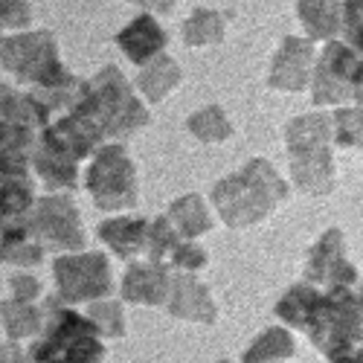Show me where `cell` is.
<instances>
[{"mask_svg": "<svg viewBox=\"0 0 363 363\" xmlns=\"http://www.w3.org/2000/svg\"><path fill=\"white\" fill-rule=\"evenodd\" d=\"M55 279L62 285V294L67 299L96 296L102 294L108 279V264L102 256H84V259H58L55 262Z\"/></svg>", "mask_w": 363, "mask_h": 363, "instance_id": "4", "label": "cell"}, {"mask_svg": "<svg viewBox=\"0 0 363 363\" xmlns=\"http://www.w3.org/2000/svg\"><path fill=\"white\" fill-rule=\"evenodd\" d=\"M0 62L6 70L26 82H38L41 87H67L73 79L62 70L55 58V44L47 33H29L9 38L0 47Z\"/></svg>", "mask_w": 363, "mask_h": 363, "instance_id": "1", "label": "cell"}, {"mask_svg": "<svg viewBox=\"0 0 363 363\" xmlns=\"http://www.w3.org/2000/svg\"><path fill=\"white\" fill-rule=\"evenodd\" d=\"M29 227H33L35 235L58 241V245H65V247L82 245V235L76 227V209L65 198H44L35 206L33 218H29Z\"/></svg>", "mask_w": 363, "mask_h": 363, "instance_id": "5", "label": "cell"}, {"mask_svg": "<svg viewBox=\"0 0 363 363\" xmlns=\"http://www.w3.org/2000/svg\"><path fill=\"white\" fill-rule=\"evenodd\" d=\"M33 21V12H29V0H0V23L21 29Z\"/></svg>", "mask_w": 363, "mask_h": 363, "instance_id": "17", "label": "cell"}, {"mask_svg": "<svg viewBox=\"0 0 363 363\" xmlns=\"http://www.w3.org/2000/svg\"><path fill=\"white\" fill-rule=\"evenodd\" d=\"M87 177V186L99 206L116 209L134 203V169L125 160L123 148H105Z\"/></svg>", "mask_w": 363, "mask_h": 363, "instance_id": "3", "label": "cell"}, {"mask_svg": "<svg viewBox=\"0 0 363 363\" xmlns=\"http://www.w3.org/2000/svg\"><path fill=\"white\" fill-rule=\"evenodd\" d=\"M174 79H177V70L172 67L169 58H157L155 67H151V70L143 76V87H145V94H148L151 99H160L166 90L174 84Z\"/></svg>", "mask_w": 363, "mask_h": 363, "instance_id": "15", "label": "cell"}, {"mask_svg": "<svg viewBox=\"0 0 363 363\" xmlns=\"http://www.w3.org/2000/svg\"><path fill=\"white\" fill-rule=\"evenodd\" d=\"M29 203H33V184L18 174H0V230L21 221Z\"/></svg>", "mask_w": 363, "mask_h": 363, "instance_id": "9", "label": "cell"}, {"mask_svg": "<svg viewBox=\"0 0 363 363\" xmlns=\"http://www.w3.org/2000/svg\"><path fill=\"white\" fill-rule=\"evenodd\" d=\"M99 233L119 256H131L143 241V221H111Z\"/></svg>", "mask_w": 363, "mask_h": 363, "instance_id": "10", "label": "cell"}, {"mask_svg": "<svg viewBox=\"0 0 363 363\" xmlns=\"http://www.w3.org/2000/svg\"><path fill=\"white\" fill-rule=\"evenodd\" d=\"M299 12H302V21L308 23L311 33L317 35H325V33H335V9H331L325 0H302L299 4Z\"/></svg>", "mask_w": 363, "mask_h": 363, "instance_id": "13", "label": "cell"}, {"mask_svg": "<svg viewBox=\"0 0 363 363\" xmlns=\"http://www.w3.org/2000/svg\"><path fill=\"white\" fill-rule=\"evenodd\" d=\"M102 349L94 340V328L70 311L55 314L50 337L35 346V363H94Z\"/></svg>", "mask_w": 363, "mask_h": 363, "instance_id": "2", "label": "cell"}, {"mask_svg": "<svg viewBox=\"0 0 363 363\" xmlns=\"http://www.w3.org/2000/svg\"><path fill=\"white\" fill-rule=\"evenodd\" d=\"M0 363H21V354H18V349H12V346L0 349Z\"/></svg>", "mask_w": 363, "mask_h": 363, "instance_id": "22", "label": "cell"}, {"mask_svg": "<svg viewBox=\"0 0 363 363\" xmlns=\"http://www.w3.org/2000/svg\"><path fill=\"white\" fill-rule=\"evenodd\" d=\"M224 33V21L216 12H195L186 26H184V35L189 44H209V41H218Z\"/></svg>", "mask_w": 363, "mask_h": 363, "instance_id": "11", "label": "cell"}, {"mask_svg": "<svg viewBox=\"0 0 363 363\" xmlns=\"http://www.w3.org/2000/svg\"><path fill=\"white\" fill-rule=\"evenodd\" d=\"M29 148H33V128L0 116V174L26 177Z\"/></svg>", "mask_w": 363, "mask_h": 363, "instance_id": "6", "label": "cell"}, {"mask_svg": "<svg viewBox=\"0 0 363 363\" xmlns=\"http://www.w3.org/2000/svg\"><path fill=\"white\" fill-rule=\"evenodd\" d=\"M163 288V274H155L151 267H134L128 274V282H125V294L134 296V299H157Z\"/></svg>", "mask_w": 363, "mask_h": 363, "instance_id": "14", "label": "cell"}, {"mask_svg": "<svg viewBox=\"0 0 363 363\" xmlns=\"http://www.w3.org/2000/svg\"><path fill=\"white\" fill-rule=\"evenodd\" d=\"M12 291H15L18 302L33 299V296L38 294V282H35V279H29V277H15V279H12Z\"/></svg>", "mask_w": 363, "mask_h": 363, "instance_id": "20", "label": "cell"}, {"mask_svg": "<svg viewBox=\"0 0 363 363\" xmlns=\"http://www.w3.org/2000/svg\"><path fill=\"white\" fill-rule=\"evenodd\" d=\"M172 213H174L177 224L184 227L189 235H195V233L206 230V216H203V209H201L198 198H186V201L174 203V209H172Z\"/></svg>", "mask_w": 363, "mask_h": 363, "instance_id": "16", "label": "cell"}, {"mask_svg": "<svg viewBox=\"0 0 363 363\" xmlns=\"http://www.w3.org/2000/svg\"><path fill=\"white\" fill-rule=\"evenodd\" d=\"M192 128H195V134H201L206 140H216V137H224L227 134V123L221 119L218 111H206V113L195 116L192 119Z\"/></svg>", "mask_w": 363, "mask_h": 363, "instance_id": "18", "label": "cell"}, {"mask_svg": "<svg viewBox=\"0 0 363 363\" xmlns=\"http://www.w3.org/2000/svg\"><path fill=\"white\" fill-rule=\"evenodd\" d=\"M163 44H166L163 29L155 23V18H148V15L137 18L128 29L119 33V47H123L125 55H131V62H137V65L148 62L155 52H160Z\"/></svg>", "mask_w": 363, "mask_h": 363, "instance_id": "7", "label": "cell"}, {"mask_svg": "<svg viewBox=\"0 0 363 363\" xmlns=\"http://www.w3.org/2000/svg\"><path fill=\"white\" fill-rule=\"evenodd\" d=\"M0 314H4V323H6V331L12 337H23V335H33L38 328V320H35V311L26 308L23 302H4L0 306Z\"/></svg>", "mask_w": 363, "mask_h": 363, "instance_id": "12", "label": "cell"}, {"mask_svg": "<svg viewBox=\"0 0 363 363\" xmlns=\"http://www.w3.org/2000/svg\"><path fill=\"white\" fill-rule=\"evenodd\" d=\"M33 235L35 233L29 227V221H12L9 227L0 230V262H15L21 267L38 264L41 247Z\"/></svg>", "mask_w": 363, "mask_h": 363, "instance_id": "8", "label": "cell"}, {"mask_svg": "<svg viewBox=\"0 0 363 363\" xmlns=\"http://www.w3.org/2000/svg\"><path fill=\"white\" fill-rule=\"evenodd\" d=\"M346 33L352 44L363 47V0H352L346 6Z\"/></svg>", "mask_w": 363, "mask_h": 363, "instance_id": "19", "label": "cell"}, {"mask_svg": "<svg viewBox=\"0 0 363 363\" xmlns=\"http://www.w3.org/2000/svg\"><path fill=\"white\" fill-rule=\"evenodd\" d=\"M140 6H148V9H157V12H169L174 0H134Z\"/></svg>", "mask_w": 363, "mask_h": 363, "instance_id": "21", "label": "cell"}]
</instances>
